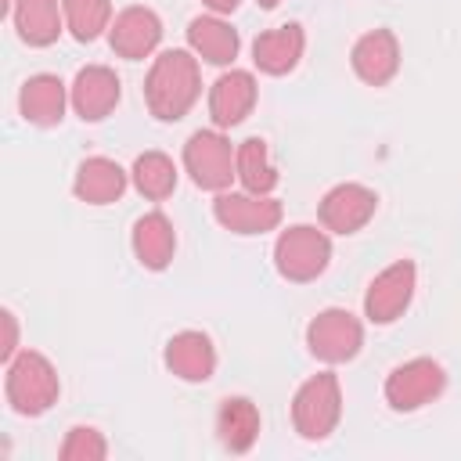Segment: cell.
<instances>
[{
    "mask_svg": "<svg viewBox=\"0 0 461 461\" xmlns=\"http://www.w3.org/2000/svg\"><path fill=\"white\" fill-rule=\"evenodd\" d=\"M328 263H331V238L313 223H292L274 241V270L292 285L317 281L328 270Z\"/></svg>",
    "mask_w": 461,
    "mask_h": 461,
    "instance_id": "4",
    "label": "cell"
},
{
    "mask_svg": "<svg viewBox=\"0 0 461 461\" xmlns=\"http://www.w3.org/2000/svg\"><path fill=\"white\" fill-rule=\"evenodd\" d=\"M202 97V68L194 50L169 47L151 58V68L144 76V104L158 122H180L194 101Z\"/></svg>",
    "mask_w": 461,
    "mask_h": 461,
    "instance_id": "1",
    "label": "cell"
},
{
    "mask_svg": "<svg viewBox=\"0 0 461 461\" xmlns=\"http://www.w3.org/2000/svg\"><path fill=\"white\" fill-rule=\"evenodd\" d=\"M216 360H220V357H216L212 339H209L205 331H198V328H187V331L169 335V342H166V349H162L166 371L176 375L180 382H191V385L209 382V378L216 375Z\"/></svg>",
    "mask_w": 461,
    "mask_h": 461,
    "instance_id": "15",
    "label": "cell"
},
{
    "mask_svg": "<svg viewBox=\"0 0 461 461\" xmlns=\"http://www.w3.org/2000/svg\"><path fill=\"white\" fill-rule=\"evenodd\" d=\"M234 151H238V144H230L220 130H194L184 140V169H187L191 184L202 191H212V194L227 191L230 180H238Z\"/></svg>",
    "mask_w": 461,
    "mask_h": 461,
    "instance_id": "6",
    "label": "cell"
},
{
    "mask_svg": "<svg viewBox=\"0 0 461 461\" xmlns=\"http://www.w3.org/2000/svg\"><path fill=\"white\" fill-rule=\"evenodd\" d=\"M342 421V385L335 371L310 375L292 396V425L306 443L328 439Z\"/></svg>",
    "mask_w": 461,
    "mask_h": 461,
    "instance_id": "3",
    "label": "cell"
},
{
    "mask_svg": "<svg viewBox=\"0 0 461 461\" xmlns=\"http://www.w3.org/2000/svg\"><path fill=\"white\" fill-rule=\"evenodd\" d=\"M303 50H306L303 25L285 22V25H274V29H267L252 40V65L263 76H288L303 61Z\"/></svg>",
    "mask_w": 461,
    "mask_h": 461,
    "instance_id": "17",
    "label": "cell"
},
{
    "mask_svg": "<svg viewBox=\"0 0 461 461\" xmlns=\"http://www.w3.org/2000/svg\"><path fill=\"white\" fill-rule=\"evenodd\" d=\"M259 429H263V418H259V407L249 396L220 400V407H216V439H220L223 450L249 454L259 439Z\"/></svg>",
    "mask_w": 461,
    "mask_h": 461,
    "instance_id": "21",
    "label": "cell"
},
{
    "mask_svg": "<svg viewBox=\"0 0 461 461\" xmlns=\"http://www.w3.org/2000/svg\"><path fill=\"white\" fill-rule=\"evenodd\" d=\"M306 349L321 364H349L364 349V324L342 306H328L306 324Z\"/></svg>",
    "mask_w": 461,
    "mask_h": 461,
    "instance_id": "7",
    "label": "cell"
},
{
    "mask_svg": "<svg viewBox=\"0 0 461 461\" xmlns=\"http://www.w3.org/2000/svg\"><path fill=\"white\" fill-rule=\"evenodd\" d=\"M375 212H378V194L367 184H357V180L328 187L321 205H317L321 227L331 230V234H342V238L364 230L375 220Z\"/></svg>",
    "mask_w": 461,
    "mask_h": 461,
    "instance_id": "10",
    "label": "cell"
},
{
    "mask_svg": "<svg viewBox=\"0 0 461 461\" xmlns=\"http://www.w3.org/2000/svg\"><path fill=\"white\" fill-rule=\"evenodd\" d=\"M162 43V18L144 7V4H130L122 7L115 18H112V29H108V47L126 58V61H144L158 50Z\"/></svg>",
    "mask_w": 461,
    "mask_h": 461,
    "instance_id": "11",
    "label": "cell"
},
{
    "mask_svg": "<svg viewBox=\"0 0 461 461\" xmlns=\"http://www.w3.org/2000/svg\"><path fill=\"white\" fill-rule=\"evenodd\" d=\"M256 4H259V7H263V11H274V7H277V4H281V0H256Z\"/></svg>",
    "mask_w": 461,
    "mask_h": 461,
    "instance_id": "30",
    "label": "cell"
},
{
    "mask_svg": "<svg viewBox=\"0 0 461 461\" xmlns=\"http://www.w3.org/2000/svg\"><path fill=\"white\" fill-rule=\"evenodd\" d=\"M202 4H205V7L212 11V14H234L241 0H202Z\"/></svg>",
    "mask_w": 461,
    "mask_h": 461,
    "instance_id": "28",
    "label": "cell"
},
{
    "mask_svg": "<svg viewBox=\"0 0 461 461\" xmlns=\"http://www.w3.org/2000/svg\"><path fill=\"white\" fill-rule=\"evenodd\" d=\"M11 7H14V0H0V14H7V18H11Z\"/></svg>",
    "mask_w": 461,
    "mask_h": 461,
    "instance_id": "29",
    "label": "cell"
},
{
    "mask_svg": "<svg viewBox=\"0 0 461 461\" xmlns=\"http://www.w3.org/2000/svg\"><path fill=\"white\" fill-rule=\"evenodd\" d=\"M0 324H4V342H0V360L7 364L14 353H18V317L14 310H4L0 313Z\"/></svg>",
    "mask_w": 461,
    "mask_h": 461,
    "instance_id": "27",
    "label": "cell"
},
{
    "mask_svg": "<svg viewBox=\"0 0 461 461\" xmlns=\"http://www.w3.org/2000/svg\"><path fill=\"white\" fill-rule=\"evenodd\" d=\"M65 29L79 43H94L101 32L112 29V0H61Z\"/></svg>",
    "mask_w": 461,
    "mask_h": 461,
    "instance_id": "25",
    "label": "cell"
},
{
    "mask_svg": "<svg viewBox=\"0 0 461 461\" xmlns=\"http://www.w3.org/2000/svg\"><path fill=\"white\" fill-rule=\"evenodd\" d=\"M11 22H14L18 40L29 47H50L65 32L61 0H14Z\"/></svg>",
    "mask_w": 461,
    "mask_h": 461,
    "instance_id": "22",
    "label": "cell"
},
{
    "mask_svg": "<svg viewBox=\"0 0 461 461\" xmlns=\"http://www.w3.org/2000/svg\"><path fill=\"white\" fill-rule=\"evenodd\" d=\"M68 86L61 83V76L54 72H36L22 83L18 90V115L32 126H58L65 119V108H68Z\"/></svg>",
    "mask_w": 461,
    "mask_h": 461,
    "instance_id": "18",
    "label": "cell"
},
{
    "mask_svg": "<svg viewBox=\"0 0 461 461\" xmlns=\"http://www.w3.org/2000/svg\"><path fill=\"white\" fill-rule=\"evenodd\" d=\"M414 288H418V267L414 259H396L385 270H378L364 292V317L371 324H393L400 321L411 303H414Z\"/></svg>",
    "mask_w": 461,
    "mask_h": 461,
    "instance_id": "9",
    "label": "cell"
},
{
    "mask_svg": "<svg viewBox=\"0 0 461 461\" xmlns=\"http://www.w3.org/2000/svg\"><path fill=\"white\" fill-rule=\"evenodd\" d=\"M259 97V83L249 68H227L216 76V83L209 86V119L216 130H230L241 126Z\"/></svg>",
    "mask_w": 461,
    "mask_h": 461,
    "instance_id": "13",
    "label": "cell"
},
{
    "mask_svg": "<svg viewBox=\"0 0 461 461\" xmlns=\"http://www.w3.org/2000/svg\"><path fill=\"white\" fill-rule=\"evenodd\" d=\"M187 50H194V58L205 65L227 68V65H234L238 50H241V36L223 14L209 11V14H198L187 22Z\"/></svg>",
    "mask_w": 461,
    "mask_h": 461,
    "instance_id": "16",
    "label": "cell"
},
{
    "mask_svg": "<svg viewBox=\"0 0 461 461\" xmlns=\"http://www.w3.org/2000/svg\"><path fill=\"white\" fill-rule=\"evenodd\" d=\"M234 173L238 184L252 194H274V187L281 184V173L270 158V148L263 137H245L234 151Z\"/></svg>",
    "mask_w": 461,
    "mask_h": 461,
    "instance_id": "23",
    "label": "cell"
},
{
    "mask_svg": "<svg viewBox=\"0 0 461 461\" xmlns=\"http://www.w3.org/2000/svg\"><path fill=\"white\" fill-rule=\"evenodd\" d=\"M176 180H180L176 162L166 151H140L130 166V184L148 202H166L176 191Z\"/></svg>",
    "mask_w": 461,
    "mask_h": 461,
    "instance_id": "24",
    "label": "cell"
},
{
    "mask_svg": "<svg viewBox=\"0 0 461 461\" xmlns=\"http://www.w3.org/2000/svg\"><path fill=\"white\" fill-rule=\"evenodd\" d=\"M212 216L223 230L230 234H241V238H256V234H267V230H277L281 227V216H285V205L274 198V194H252V191H220L212 198Z\"/></svg>",
    "mask_w": 461,
    "mask_h": 461,
    "instance_id": "8",
    "label": "cell"
},
{
    "mask_svg": "<svg viewBox=\"0 0 461 461\" xmlns=\"http://www.w3.org/2000/svg\"><path fill=\"white\" fill-rule=\"evenodd\" d=\"M130 245H133V256L144 270H166L176 256V230H173V220L162 212V209H151L144 216L133 220V230H130Z\"/></svg>",
    "mask_w": 461,
    "mask_h": 461,
    "instance_id": "20",
    "label": "cell"
},
{
    "mask_svg": "<svg viewBox=\"0 0 461 461\" xmlns=\"http://www.w3.org/2000/svg\"><path fill=\"white\" fill-rule=\"evenodd\" d=\"M447 389V371L439 360L432 357H411L403 364H396L385 375L382 396L389 403V411L396 414H414L421 407H429L432 400H439Z\"/></svg>",
    "mask_w": 461,
    "mask_h": 461,
    "instance_id": "5",
    "label": "cell"
},
{
    "mask_svg": "<svg viewBox=\"0 0 461 461\" xmlns=\"http://www.w3.org/2000/svg\"><path fill=\"white\" fill-rule=\"evenodd\" d=\"M400 61H403L400 40H396V32L385 29V25H382V29H367L364 36H357V43H353V50H349V65H353L357 79L367 83V86H385V83H393L396 72H400Z\"/></svg>",
    "mask_w": 461,
    "mask_h": 461,
    "instance_id": "14",
    "label": "cell"
},
{
    "mask_svg": "<svg viewBox=\"0 0 461 461\" xmlns=\"http://www.w3.org/2000/svg\"><path fill=\"white\" fill-rule=\"evenodd\" d=\"M61 461H104L108 457V439L94 425H72L58 447Z\"/></svg>",
    "mask_w": 461,
    "mask_h": 461,
    "instance_id": "26",
    "label": "cell"
},
{
    "mask_svg": "<svg viewBox=\"0 0 461 461\" xmlns=\"http://www.w3.org/2000/svg\"><path fill=\"white\" fill-rule=\"evenodd\" d=\"M126 187H130V169H122L108 155L83 158L76 166V176H72V194L86 205H112L122 198Z\"/></svg>",
    "mask_w": 461,
    "mask_h": 461,
    "instance_id": "19",
    "label": "cell"
},
{
    "mask_svg": "<svg viewBox=\"0 0 461 461\" xmlns=\"http://www.w3.org/2000/svg\"><path fill=\"white\" fill-rule=\"evenodd\" d=\"M4 367H7L4 371V396H7L14 414L40 418L58 403L61 378H58V367L40 349H18Z\"/></svg>",
    "mask_w": 461,
    "mask_h": 461,
    "instance_id": "2",
    "label": "cell"
},
{
    "mask_svg": "<svg viewBox=\"0 0 461 461\" xmlns=\"http://www.w3.org/2000/svg\"><path fill=\"white\" fill-rule=\"evenodd\" d=\"M122 97V83L115 76V68L108 65H83L76 72V79L68 83V101H72V112L83 119V122H101L115 112Z\"/></svg>",
    "mask_w": 461,
    "mask_h": 461,
    "instance_id": "12",
    "label": "cell"
}]
</instances>
